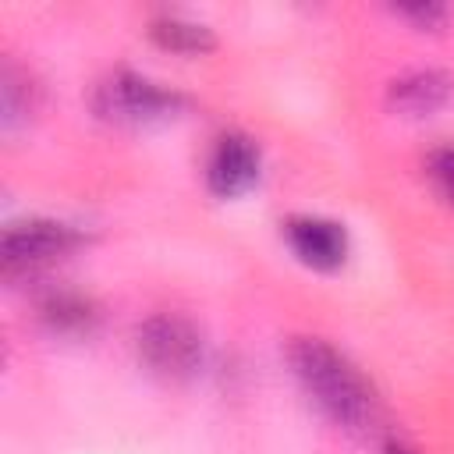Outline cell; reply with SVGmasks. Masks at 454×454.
<instances>
[{"label":"cell","mask_w":454,"mask_h":454,"mask_svg":"<svg viewBox=\"0 0 454 454\" xmlns=\"http://www.w3.org/2000/svg\"><path fill=\"white\" fill-rule=\"evenodd\" d=\"M92 106L110 124L153 128V124L174 121L181 114L184 99H181V92H174L170 85H163L156 78H145L138 71H114L110 78H103L96 85Z\"/></svg>","instance_id":"obj_2"},{"label":"cell","mask_w":454,"mask_h":454,"mask_svg":"<svg viewBox=\"0 0 454 454\" xmlns=\"http://www.w3.org/2000/svg\"><path fill=\"white\" fill-rule=\"evenodd\" d=\"M426 174H429L433 188L440 192V199L454 206V145L433 149L429 160H426Z\"/></svg>","instance_id":"obj_11"},{"label":"cell","mask_w":454,"mask_h":454,"mask_svg":"<svg viewBox=\"0 0 454 454\" xmlns=\"http://www.w3.org/2000/svg\"><path fill=\"white\" fill-rule=\"evenodd\" d=\"M135 348H138V358L149 365V372L174 380V383L192 380L206 358V344H202L199 326L184 316H174V312L149 316L135 330Z\"/></svg>","instance_id":"obj_3"},{"label":"cell","mask_w":454,"mask_h":454,"mask_svg":"<svg viewBox=\"0 0 454 454\" xmlns=\"http://www.w3.org/2000/svg\"><path fill=\"white\" fill-rule=\"evenodd\" d=\"M383 454H415L408 443H401V440H387V447H383Z\"/></svg>","instance_id":"obj_13"},{"label":"cell","mask_w":454,"mask_h":454,"mask_svg":"<svg viewBox=\"0 0 454 454\" xmlns=\"http://www.w3.org/2000/svg\"><path fill=\"white\" fill-rule=\"evenodd\" d=\"M35 85L28 78V71L14 67V64H4V74H0V110H4V128H14V124H25L28 114L35 110Z\"/></svg>","instance_id":"obj_10"},{"label":"cell","mask_w":454,"mask_h":454,"mask_svg":"<svg viewBox=\"0 0 454 454\" xmlns=\"http://www.w3.org/2000/svg\"><path fill=\"white\" fill-rule=\"evenodd\" d=\"M149 35L160 50H170V53H184V57H199V53H209L216 46L213 39V28L202 25V21H192L184 14H160L149 21Z\"/></svg>","instance_id":"obj_9"},{"label":"cell","mask_w":454,"mask_h":454,"mask_svg":"<svg viewBox=\"0 0 454 454\" xmlns=\"http://www.w3.org/2000/svg\"><path fill=\"white\" fill-rule=\"evenodd\" d=\"M78 245H85V234L64 220H18L4 231L0 241V262H4V277H35L46 266H53L57 259L71 255Z\"/></svg>","instance_id":"obj_4"},{"label":"cell","mask_w":454,"mask_h":454,"mask_svg":"<svg viewBox=\"0 0 454 454\" xmlns=\"http://www.w3.org/2000/svg\"><path fill=\"white\" fill-rule=\"evenodd\" d=\"M284 241L294 252L298 262H305L309 270L330 273L337 266H344L348 259V231L344 223L330 220V216H291L284 220Z\"/></svg>","instance_id":"obj_6"},{"label":"cell","mask_w":454,"mask_h":454,"mask_svg":"<svg viewBox=\"0 0 454 454\" xmlns=\"http://www.w3.org/2000/svg\"><path fill=\"white\" fill-rule=\"evenodd\" d=\"M454 99V74L440 67H419L390 82L387 103L401 117H433Z\"/></svg>","instance_id":"obj_7"},{"label":"cell","mask_w":454,"mask_h":454,"mask_svg":"<svg viewBox=\"0 0 454 454\" xmlns=\"http://www.w3.org/2000/svg\"><path fill=\"white\" fill-rule=\"evenodd\" d=\"M262 156L255 138L241 131H227L216 138L209 160H206V184L216 199H238L259 184Z\"/></svg>","instance_id":"obj_5"},{"label":"cell","mask_w":454,"mask_h":454,"mask_svg":"<svg viewBox=\"0 0 454 454\" xmlns=\"http://www.w3.org/2000/svg\"><path fill=\"white\" fill-rule=\"evenodd\" d=\"M39 319L53 337H92L99 326V305L82 291H50L39 301Z\"/></svg>","instance_id":"obj_8"},{"label":"cell","mask_w":454,"mask_h":454,"mask_svg":"<svg viewBox=\"0 0 454 454\" xmlns=\"http://www.w3.org/2000/svg\"><path fill=\"white\" fill-rule=\"evenodd\" d=\"M291 372L305 397L340 429L369 433L380 419V401L372 383L358 372V365L340 355L323 337H298L287 348Z\"/></svg>","instance_id":"obj_1"},{"label":"cell","mask_w":454,"mask_h":454,"mask_svg":"<svg viewBox=\"0 0 454 454\" xmlns=\"http://www.w3.org/2000/svg\"><path fill=\"white\" fill-rule=\"evenodd\" d=\"M397 14L415 21L419 28H440L447 21V7L440 4H411V7H397Z\"/></svg>","instance_id":"obj_12"}]
</instances>
